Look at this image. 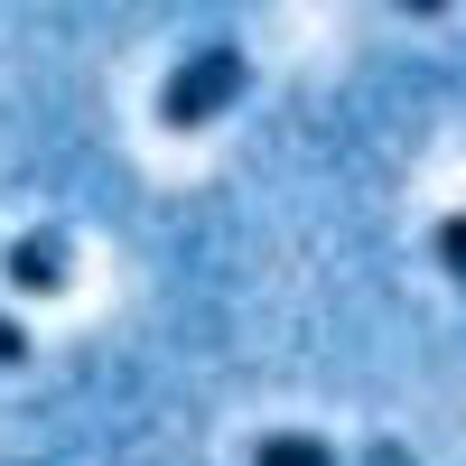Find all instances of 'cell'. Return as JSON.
<instances>
[{
    "label": "cell",
    "mask_w": 466,
    "mask_h": 466,
    "mask_svg": "<svg viewBox=\"0 0 466 466\" xmlns=\"http://www.w3.org/2000/svg\"><path fill=\"white\" fill-rule=\"evenodd\" d=\"M243 85H252V56L233 47V37H215V47H197V56H177L168 66V85H159V131H206L215 112H233L243 103Z\"/></svg>",
    "instance_id": "1"
},
{
    "label": "cell",
    "mask_w": 466,
    "mask_h": 466,
    "mask_svg": "<svg viewBox=\"0 0 466 466\" xmlns=\"http://www.w3.org/2000/svg\"><path fill=\"white\" fill-rule=\"evenodd\" d=\"M0 270H10V289H28V299H56L66 280H75V243L56 224H37V233H19L10 252H0Z\"/></svg>",
    "instance_id": "2"
},
{
    "label": "cell",
    "mask_w": 466,
    "mask_h": 466,
    "mask_svg": "<svg viewBox=\"0 0 466 466\" xmlns=\"http://www.w3.org/2000/svg\"><path fill=\"white\" fill-rule=\"evenodd\" d=\"M243 466H345V448L318 439V430H261L243 448Z\"/></svg>",
    "instance_id": "3"
},
{
    "label": "cell",
    "mask_w": 466,
    "mask_h": 466,
    "mask_svg": "<svg viewBox=\"0 0 466 466\" xmlns=\"http://www.w3.org/2000/svg\"><path fill=\"white\" fill-rule=\"evenodd\" d=\"M430 261L466 289V215H439V224H430Z\"/></svg>",
    "instance_id": "4"
},
{
    "label": "cell",
    "mask_w": 466,
    "mask_h": 466,
    "mask_svg": "<svg viewBox=\"0 0 466 466\" xmlns=\"http://www.w3.org/2000/svg\"><path fill=\"white\" fill-rule=\"evenodd\" d=\"M345 466H420V457H410L401 439H364V448H355V457H345Z\"/></svg>",
    "instance_id": "5"
},
{
    "label": "cell",
    "mask_w": 466,
    "mask_h": 466,
    "mask_svg": "<svg viewBox=\"0 0 466 466\" xmlns=\"http://www.w3.org/2000/svg\"><path fill=\"white\" fill-rule=\"evenodd\" d=\"M19 364H28V327L0 318V373H19Z\"/></svg>",
    "instance_id": "6"
},
{
    "label": "cell",
    "mask_w": 466,
    "mask_h": 466,
    "mask_svg": "<svg viewBox=\"0 0 466 466\" xmlns=\"http://www.w3.org/2000/svg\"><path fill=\"white\" fill-rule=\"evenodd\" d=\"M401 10H410V19H439V10H448V0H401Z\"/></svg>",
    "instance_id": "7"
}]
</instances>
